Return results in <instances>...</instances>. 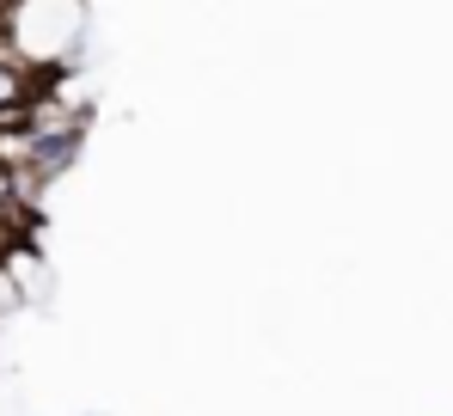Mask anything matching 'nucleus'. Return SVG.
<instances>
[{"instance_id":"1","label":"nucleus","mask_w":453,"mask_h":416,"mask_svg":"<svg viewBox=\"0 0 453 416\" xmlns=\"http://www.w3.org/2000/svg\"><path fill=\"white\" fill-rule=\"evenodd\" d=\"M80 147H86V129H80V123L37 129V135L25 141V172H31L37 184H50V178H62V172L80 159Z\"/></svg>"}]
</instances>
